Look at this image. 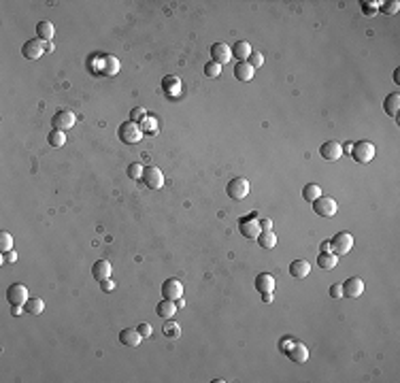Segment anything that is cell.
<instances>
[{"instance_id":"e0dca14e","label":"cell","mask_w":400,"mask_h":383,"mask_svg":"<svg viewBox=\"0 0 400 383\" xmlns=\"http://www.w3.org/2000/svg\"><path fill=\"white\" fill-rule=\"evenodd\" d=\"M256 290L260 294H273L275 292V277L271 272H260L256 277Z\"/></svg>"},{"instance_id":"e575fe53","label":"cell","mask_w":400,"mask_h":383,"mask_svg":"<svg viewBox=\"0 0 400 383\" xmlns=\"http://www.w3.org/2000/svg\"><path fill=\"white\" fill-rule=\"evenodd\" d=\"M0 249H3L5 254L13 249V236H11L9 232H0Z\"/></svg>"},{"instance_id":"d6a6232c","label":"cell","mask_w":400,"mask_h":383,"mask_svg":"<svg viewBox=\"0 0 400 383\" xmlns=\"http://www.w3.org/2000/svg\"><path fill=\"white\" fill-rule=\"evenodd\" d=\"M141 130L143 132H151V134H155L157 132V119L155 117H151V115H147L141 122Z\"/></svg>"},{"instance_id":"4316f807","label":"cell","mask_w":400,"mask_h":383,"mask_svg":"<svg viewBox=\"0 0 400 383\" xmlns=\"http://www.w3.org/2000/svg\"><path fill=\"white\" fill-rule=\"evenodd\" d=\"M162 332H164V337H168V339H179L181 337V326L177 324V321H173V319H164Z\"/></svg>"},{"instance_id":"ab89813d","label":"cell","mask_w":400,"mask_h":383,"mask_svg":"<svg viewBox=\"0 0 400 383\" xmlns=\"http://www.w3.org/2000/svg\"><path fill=\"white\" fill-rule=\"evenodd\" d=\"M360 5H362V13H364V15H375V13H377V7L383 5V3H370V7L366 3H360Z\"/></svg>"},{"instance_id":"836d02e7","label":"cell","mask_w":400,"mask_h":383,"mask_svg":"<svg viewBox=\"0 0 400 383\" xmlns=\"http://www.w3.org/2000/svg\"><path fill=\"white\" fill-rule=\"evenodd\" d=\"M204 75H207V77H211V79L220 77V75H222V66L211 60V62H207V64H204Z\"/></svg>"},{"instance_id":"d6986e66","label":"cell","mask_w":400,"mask_h":383,"mask_svg":"<svg viewBox=\"0 0 400 383\" xmlns=\"http://www.w3.org/2000/svg\"><path fill=\"white\" fill-rule=\"evenodd\" d=\"M143 341V337L139 334L137 328H124L122 332H119V343L126 345V347H139Z\"/></svg>"},{"instance_id":"d590c367","label":"cell","mask_w":400,"mask_h":383,"mask_svg":"<svg viewBox=\"0 0 400 383\" xmlns=\"http://www.w3.org/2000/svg\"><path fill=\"white\" fill-rule=\"evenodd\" d=\"M143 171H145V169H143L141 164H130L126 173H128L130 179H143Z\"/></svg>"},{"instance_id":"7dc6e473","label":"cell","mask_w":400,"mask_h":383,"mask_svg":"<svg viewBox=\"0 0 400 383\" xmlns=\"http://www.w3.org/2000/svg\"><path fill=\"white\" fill-rule=\"evenodd\" d=\"M322 254H332V245H330V241H324V243H322Z\"/></svg>"},{"instance_id":"9c48e42d","label":"cell","mask_w":400,"mask_h":383,"mask_svg":"<svg viewBox=\"0 0 400 383\" xmlns=\"http://www.w3.org/2000/svg\"><path fill=\"white\" fill-rule=\"evenodd\" d=\"M143 183L147 185L149 189H160L164 185V175L160 169H155V166H149V169L143 171Z\"/></svg>"},{"instance_id":"7a4b0ae2","label":"cell","mask_w":400,"mask_h":383,"mask_svg":"<svg viewBox=\"0 0 400 383\" xmlns=\"http://www.w3.org/2000/svg\"><path fill=\"white\" fill-rule=\"evenodd\" d=\"M117 136H119V141H122V143H126V145H135V143L141 141L143 130L135 122H124L122 126H119V130H117Z\"/></svg>"},{"instance_id":"681fc988","label":"cell","mask_w":400,"mask_h":383,"mask_svg":"<svg viewBox=\"0 0 400 383\" xmlns=\"http://www.w3.org/2000/svg\"><path fill=\"white\" fill-rule=\"evenodd\" d=\"M262 300L264 303H273V294H262Z\"/></svg>"},{"instance_id":"c3c4849f","label":"cell","mask_w":400,"mask_h":383,"mask_svg":"<svg viewBox=\"0 0 400 383\" xmlns=\"http://www.w3.org/2000/svg\"><path fill=\"white\" fill-rule=\"evenodd\" d=\"M175 305H177V309H183V307H185V300H183V296H181V298H177V300H175Z\"/></svg>"},{"instance_id":"44dd1931","label":"cell","mask_w":400,"mask_h":383,"mask_svg":"<svg viewBox=\"0 0 400 383\" xmlns=\"http://www.w3.org/2000/svg\"><path fill=\"white\" fill-rule=\"evenodd\" d=\"M309 272H311V264L307 260H294L292 264H289V275H292L294 279H305V277H309Z\"/></svg>"},{"instance_id":"8d00e7d4","label":"cell","mask_w":400,"mask_h":383,"mask_svg":"<svg viewBox=\"0 0 400 383\" xmlns=\"http://www.w3.org/2000/svg\"><path fill=\"white\" fill-rule=\"evenodd\" d=\"M247 62H249L253 68H260V66L264 64V56H262L260 51H251V56L247 58Z\"/></svg>"},{"instance_id":"f546056e","label":"cell","mask_w":400,"mask_h":383,"mask_svg":"<svg viewBox=\"0 0 400 383\" xmlns=\"http://www.w3.org/2000/svg\"><path fill=\"white\" fill-rule=\"evenodd\" d=\"M336 256L334 254H319V258H317V266L319 268H324V270H332L334 266H336Z\"/></svg>"},{"instance_id":"603a6c76","label":"cell","mask_w":400,"mask_h":383,"mask_svg":"<svg viewBox=\"0 0 400 383\" xmlns=\"http://www.w3.org/2000/svg\"><path fill=\"white\" fill-rule=\"evenodd\" d=\"M253 70H256V68H253L249 62H236V66H234V77H236L238 81H251L253 75H256Z\"/></svg>"},{"instance_id":"d4e9b609","label":"cell","mask_w":400,"mask_h":383,"mask_svg":"<svg viewBox=\"0 0 400 383\" xmlns=\"http://www.w3.org/2000/svg\"><path fill=\"white\" fill-rule=\"evenodd\" d=\"M383 109H385L387 115L398 117V109H400V94H398V92L390 94V96H387V98L383 100Z\"/></svg>"},{"instance_id":"277c9868","label":"cell","mask_w":400,"mask_h":383,"mask_svg":"<svg viewBox=\"0 0 400 383\" xmlns=\"http://www.w3.org/2000/svg\"><path fill=\"white\" fill-rule=\"evenodd\" d=\"M311 205H313V211L317 213V215H322V217H334L336 211H338L336 200L330 198V196H324V194L317 200H313Z\"/></svg>"},{"instance_id":"8fae6325","label":"cell","mask_w":400,"mask_h":383,"mask_svg":"<svg viewBox=\"0 0 400 383\" xmlns=\"http://www.w3.org/2000/svg\"><path fill=\"white\" fill-rule=\"evenodd\" d=\"M43 51H45V43L41 39H30L21 47V56L26 60H39L43 56Z\"/></svg>"},{"instance_id":"bcb514c9","label":"cell","mask_w":400,"mask_h":383,"mask_svg":"<svg viewBox=\"0 0 400 383\" xmlns=\"http://www.w3.org/2000/svg\"><path fill=\"white\" fill-rule=\"evenodd\" d=\"M3 260H7V262H15V260H17V254H15L13 249H11V251H7V254H5Z\"/></svg>"},{"instance_id":"3957f363","label":"cell","mask_w":400,"mask_h":383,"mask_svg":"<svg viewBox=\"0 0 400 383\" xmlns=\"http://www.w3.org/2000/svg\"><path fill=\"white\" fill-rule=\"evenodd\" d=\"M251 192V185H249V181L245 177H234L232 181L228 183V187H226V194L232 198V200H243V198H247V194Z\"/></svg>"},{"instance_id":"f6af8a7d","label":"cell","mask_w":400,"mask_h":383,"mask_svg":"<svg viewBox=\"0 0 400 383\" xmlns=\"http://www.w3.org/2000/svg\"><path fill=\"white\" fill-rule=\"evenodd\" d=\"M260 228H262V232L273 230V222H271V220H262V222H260Z\"/></svg>"},{"instance_id":"52a82bcc","label":"cell","mask_w":400,"mask_h":383,"mask_svg":"<svg viewBox=\"0 0 400 383\" xmlns=\"http://www.w3.org/2000/svg\"><path fill=\"white\" fill-rule=\"evenodd\" d=\"M238 230H241V234H243L245 238H258V234L262 232L260 222L256 220V215H247V217L241 220L238 222Z\"/></svg>"},{"instance_id":"ac0fdd59","label":"cell","mask_w":400,"mask_h":383,"mask_svg":"<svg viewBox=\"0 0 400 383\" xmlns=\"http://www.w3.org/2000/svg\"><path fill=\"white\" fill-rule=\"evenodd\" d=\"M111 262L109 260H98V262H94V266H92V277L96 279V281H104V279H109L111 277Z\"/></svg>"},{"instance_id":"ee69618b","label":"cell","mask_w":400,"mask_h":383,"mask_svg":"<svg viewBox=\"0 0 400 383\" xmlns=\"http://www.w3.org/2000/svg\"><path fill=\"white\" fill-rule=\"evenodd\" d=\"M102 283V290L104 292H113L115 290V281H111V279H104V281H100Z\"/></svg>"},{"instance_id":"7bdbcfd3","label":"cell","mask_w":400,"mask_h":383,"mask_svg":"<svg viewBox=\"0 0 400 383\" xmlns=\"http://www.w3.org/2000/svg\"><path fill=\"white\" fill-rule=\"evenodd\" d=\"M330 296H332V298H343V287L338 285V283L330 285Z\"/></svg>"},{"instance_id":"484cf974","label":"cell","mask_w":400,"mask_h":383,"mask_svg":"<svg viewBox=\"0 0 400 383\" xmlns=\"http://www.w3.org/2000/svg\"><path fill=\"white\" fill-rule=\"evenodd\" d=\"M258 245H260L262 249H273V247L277 245V236H275V232H273V230L260 232V234H258Z\"/></svg>"},{"instance_id":"4dcf8cb0","label":"cell","mask_w":400,"mask_h":383,"mask_svg":"<svg viewBox=\"0 0 400 383\" xmlns=\"http://www.w3.org/2000/svg\"><path fill=\"white\" fill-rule=\"evenodd\" d=\"M162 88H164V92H168V94H179V90H181V81H179L177 77H164V79H162Z\"/></svg>"},{"instance_id":"74e56055","label":"cell","mask_w":400,"mask_h":383,"mask_svg":"<svg viewBox=\"0 0 400 383\" xmlns=\"http://www.w3.org/2000/svg\"><path fill=\"white\" fill-rule=\"evenodd\" d=\"M145 117H147V111H145L143 106H139V109H135V111L130 113V122H135V124H141Z\"/></svg>"},{"instance_id":"4fadbf2b","label":"cell","mask_w":400,"mask_h":383,"mask_svg":"<svg viewBox=\"0 0 400 383\" xmlns=\"http://www.w3.org/2000/svg\"><path fill=\"white\" fill-rule=\"evenodd\" d=\"M162 296L168 298V300H177V298L183 296V285H181L179 279H166L162 283Z\"/></svg>"},{"instance_id":"6da1fadb","label":"cell","mask_w":400,"mask_h":383,"mask_svg":"<svg viewBox=\"0 0 400 383\" xmlns=\"http://www.w3.org/2000/svg\"><path fill=\"white\" fill-rule=\"evenodd\" d=\"M351 158L360 164H368L372 158H375V145L370 141H358L351 145Z\"/></svg>"},{"instance_id":"7402d4cb","label":"cell","mask_w":400,"mask_h":383,"mask_svg":"<svg viewBox=\"0 0 400 383\" xmlns=\"http://www.w3.org/2000/svg\"><path fill=\"white\" fill-rule=\"evenodd\" d=\"M36 37H39L41 41L51 43V39L56 37V26L51 21H47V19L39 21V23H36Z\"/></svg>"},{"instance_id":"5bb4252c","label":"cell","mask_w":400,"mask_h":383,"mask_svg":"<svg viewBox=\"0 0 400 383\" xmlns=\"http://www.w3.org/2000/svg\"><path fill=\"white\" fill-rule=\"evenodd\" d=\"M341 287H343V296H349V298H358L364 294V281L360 277H349Z\"/></svg>"},{"instance_id":"f35d334b","label":"cell","mask_w":400,"mask_h":383,"mask_svg":"<svg viewBox=\"0 0 400 383\" xmlns=\"http://www.w3.org/2000/svg\"><path fill=\"white\" fill-rule=\"evenodd\" d=\"M381 11H383L385 15H396L398 11H400V3H398V0H392L390 5H383V7H381Z\"/></svg>"},{"instance_id":"5b68a950","label":"cell","mask_w":400,"mask_h":383,"mask_svg":"<svg viewBox=\"0 0 400 383\" xmlns=\"http://www.w3.org/2000/svg\"><path fill=\"white\" fill-rule=\"evenodd\" d=\"M330 245H332L334 256H345L351 251V247H354V236H351L349 232H336L334 238L330 241Z\"/></svg>"},{"instance_id":"ba28073f","label":"cell","mask_w":400,"mask_h":383,"mask_svg":"<svg viewBox=\"0 0 400 383\" xmlns=\"http://www.w3.org/2000/svg\"><path fill=\"white\" fill-rule=\"evenodd\" d=\"M28 287L23 285V283H13L7 290V300L11 303V305H26L28 303Z\"/></svg>"},{"instance_id":"60d3db41","label":"cell","mask_w":400,"mask_h":383,"mask_svg":"<svg viewBox=\"0 0 400 383\" xmlns=\"http://www.w3.org/2000/svg\"><path fill=\"white\" fill-rule=\"evenodd\" d=\"M137 330H139V334H141L143 339H149L151 337V324H141Z\"/></svg>"},{"instance_id":"f1b7e54d","label":"cell","mask_w":400,"mask_h":383,"mask_svg":"<svg viewBox=\"0 0 400 383\" xmlns=\"http://www.w3.org/2000/svg\"><path fill=\"white\" fill-rule=\"evenodd\" d=\"M322 196V187L319 185H315V183H309V185H305L302 187V198H305L307 202H313V200H317Z\"/></svg>"},{"instance_id":"9a60e30c","label":"cell","mask_w":400,"mask_h":383,"mask_svg":"<svg viewBox=\"0 0 400 383\" xmlns=\"http://www.w3.org/2000/svg\"><path fill=\"white\" fill-rule=\"evenodd\" d=\"M98 68H100V75L106 77H113L119 73V60L113 56H100L98 58Z\"/></svg>"},{"instance_id":"b9f144b4","label":"cell","mask_w":400,"mask_h":383,"mask_svg":"<svg viewBox=\"0 0 400 383\" xmlns=\"http://www.w3.org/2000/svg\"><path fill=\"white\" fill-rule=\"evenodd\" d=\"M292 339H281V341H279V351H281V353H287V349H289V347H292Z\"/></svg>"},{"instance_id":"8992f818","label":"cell","mask_w":400,"mask_h":383,"mask_svg":"<svg viewBox=\"0 0 400 383\" xmlns=\"http://www.w3.org/2000/svg\"><path fill=\"white\" fill-rule=\"evenodd\" d=\"M75 122H77L75 113L68 111V109H60V111L51 117V126H54V130H62V132L70 130L72 126H75Z\"/></svg>"},{"instance_id":"1f68e13d","label":"cell","mask_w":400,"mask_h":383,"mask_svg":"<svg viewBox=\"0 0 400 383\" xmlns=\"http://www.w3.org/2000/svg\"><path fill=\"white\" fill-rule=\"evenodd\" d=\"M47 141H49L51 147H62L66 143V134L62 132V130H51L49 136H47Z\"/></svg>"},{"instance_id":"83f0119b","label":"cell","mask_w":400,"mask_h":383,"mask_svg":"<svg viewBox=\"0 0 400 383\" xmlns=\"http://www.w3.org/2000/svg\"><path fill=\"white\" fill-rule=\"evenodd\" d=\"M23 309L32 315H41L45 311V303H43V298H28V303L23 305Z\"/></svg>"},{"instance_id":"30bf717a","label":"cell","mask_w":400,"mask_h":383,"mask_svg":"<svg viewBox=\"0 0 400 383\" xmlns=\"http://www.w3.org/2000/svg\"><path fill=\"white\" fill-rule=\"evenodd\" d=\"M211 60L217 64H228L230 60H232V47L226 45V43H215L211 45Z\"/></svg>"},{"instance_id":"ffe728a7","label":"cell","mask_w":400,"mask_h":383,"mask_svg":"<svg viewBox=\"0 0 400 383\" xmlns=\"http://www.w3.org/2000/svg\"><path fill=\"white\" fill-rule=\"evenodd\" d=\"M155 313H157V317H162V319H173V315L177 313V305H175V300L162 298V300L157 303V307H155Z\"/></svg>"},{"instance_id":"cb8c5ba5","label":"cell","mask_w":400,"mask_h":383,"mask_svg":"<svg viewBox=\"0 0 400 383\" xmlns=\"http://www.w3.org/2000/svg\"><path fill=\"white\" fill-rule=\"evenodd\" d=\"M232 56L238 60V62H247V58L251 56V45L247 41H236L232 47Z\"/></svg>"},{"instance_id":"7c38bea8","label":"cell","mask_w":400,"mask_h":383,"mask_svg":"<svg viewBox=\"0 0 400 383\" xmlns=\"http://www.w3.org/2000/svg\"><path fill=\"white\" fill-rule=\"evenodd\" d=\"M319 155L324 160L334 162V160H338L343 155V145H341V143H336V141H326L324 145L319 147Z\"/></svg>"},{"instance_id":"2e32d148","label":"cell","mask_w":400,"mask_h":383,"mask_svg":"<svg viewBox=\"0 0 400 383\" xmlns=\"http://www.w3.org/2000/svg\"><path fill=\"white\" fill-rule=\"evenodd\" d=\"M287 355H289V360L292 362H296V364H305L307 360H309V349H307V345H302V343H292V347L287 349Z\"/></svg>"}]
</instances>
